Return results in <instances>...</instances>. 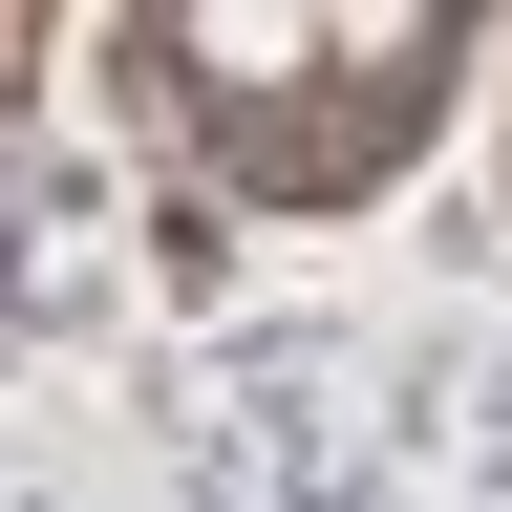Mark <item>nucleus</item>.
Wrapping results in <instances>:
<instances>
[{
    "label": "nucleus",
    "mask_w": 512,
    "mask_h": 512,
    "mask_svg": "<svg viewBox=\"0 0 512 512\" xmlns=\"http://www.w3.org/2000/svg\"><path fill=\"white\" fill-rule=\"evenodd\" d=\"M171 64H192L214 107H278V86L342 64V22H320V0H171Z\"/></svg>",
    "instance_id": "1"
}]
</instances>
